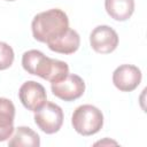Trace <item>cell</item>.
<instances>
[{
    "mask_svg": "<svg viewBox=\"0 0 147 147\" xmlns=\"http://www.w3.org/2000/svg\"><path fill=\"white\" fill-rule=\"evenodd\" d=\"M22 67L28 74L39 76L51 84L63 79L69 74V65L64 61L51 59L37 49H30L22 55Z\"/></svg>",
    "mask_w": 147,
    "mask_h": 147,
    "instance_id": "cell-1",
    "label": "cell"
},
{
    "mask_svg": "<svg viewBox=\"0 0 147 147\" xmlns=\"http://www.w3.org/2000/svg\"><path fill=\"white\" fill-rule=\"evenodd\" d=\"M68 29L69 18L67 14L59 8H52L37 14L31 23L33 38L45 44L57 38Z\"/></svg>",
    "mask_w": 147,
    "mask_h": 147,
    "instance_id": "cell-2",
    "label": "cell"
},
{
    "mask_svg": "<svg viewBox=\"0 0 147 147\" xmlns=\"http://www.w3.org/2000/svg\"><path fill=\"white\" fill-rule=\"evenodd\" d=\"M71 124L77 133L85 137L93 136L103 126V114L92 105H82L74 110Z\"/></svg>",
    "mask_w": 147,
    "mask_h": 147,
    "instance_id": "cell-3",
    "label": "cell"
},
{
    "mask_svg": "<svg viewBox=\"0 0 147 147\" xmlns=\"http://www.w3.org/2000/svg\"><path fill=\"white\" fill-rule=\"evenodd\" d=\"M36 125L46 134L56 133L63 124V110L53 102H46L40 109L34 111Z\"/></svg>",
    "mask_w": 147,
    "mask_h": 147,
    "instance_id": "cell-4",
    "label": "cell"
},
{
    "mask_svg": "<svg viewBox=\"0 0 147 147\" xmlns=\"http://www.w3.org/2000/svg\"><path fill=\"white\" fill-rule=\"evenodd\" d=\"M51 90L53 94L67 102L79 99L85 92V83L82 77L76 74H68L63 79L52 83Z\"/></svg>",
    "mask_w": 147,
    "mask_h": 147,
    "instance_id": "cell-5",
    "label": "cell"
},
{
    "mask_svg": "<svg viewBox=\"0 0 147 147\" xmlns=\"http://www.w3.org/2000/svg\"><path fill=\"white\" fill-rule=\"evenodd\" d=\"M90 45L96 53L109 54L118 46V34L108 25H98L90 34Z\"/></svg>",
    "mask_w": 147,
    "mask_h": 147,
    "instance_id": "cell-6",
    "label": "cell"
},
{
    "mask_svg": "<svg viewBox=\"0 0 147 147\" xmlns=\"http://www.w3.org/2000/svg\"><path fill=\"white\" fill-rule=\"evenodd\" d=\"M18 99L24 108L34 113L47 102V94L41 84L34 80H28L20 87Z\"/></svg>",
    "mask_w": 147,
    "mask_h": 147,
    "instance_id": "cell-7",
    "label": "cell"
},
{
    "mask_svg": "<svg viewBox=\"0 0 147 147\" xmlns=\"http://www.w3.org/2000/svg\"><path fill=\"white\" fill-rule=\"evenodd\" d=\"M141 78L142 75L140 69L132 64H122L113 72V83L115 87L122 92H132L136 90Z\"/></svg>",
    "mask_w": 147,
    "mask_h": 147,
    "instance_id": "cell-8",
    "label": "cell"
},
{
    "mask_svg": "<svg viewBox=\"0 0 147 147\" xmlns=\"http://www.w3.org/2000/svg\"><path fill=\"white\" fill-rule=\"evenodd\" d=\"M47 46L51 51L55 53L70 55L78 51L80 46V37L76 30H72L69 28L64 33L48 41Z\"/></svg>",
    "mask_w": 147,
    "mask_h": 147,
    "instance_id": "cell-9",
    "label": "cell"
},
{
    "mask_svg": "<svg viewBox=\"0 0 147 147\" xmlns=\"http://www.w3.org/2000/svg\"><path fill=\"white\" fill-rule=\"evenodd\" d=\"M15 106L11 100L0 98V141L9 139L14 132Z\"/></svg>",
    "mask_w": 147,
    "mask_h": 147,
    "instance_id": "cell-10",
    "label": "cell"
},
{
    "mask_svg": "<svg viewBox=\"0 0 147 147\" xmlns=\"http://www.w3.org/2000/svg\"><path fill=\"white\" fill-rule=\"evenodd\" d=\"M105 8L111 18L124 22L134 11V0H105Z\"/></svg>",
    "mask_w": 147,
    "mask_h": 147,
    "instance_id": "cell-11",
    "label": "cell"
},
{
    "mask_svg": "<svg viewBox=\"0 0 147 147\" xmlns=\"http://www.w3.org/2000/svg\"><path fill=\"white\" fill-rule=\"evenodd\" d=\"M8 146L10 147H20V146H31V147H39L40 146V138L32 129L28 126H18L10 140L8 141Z\"/></svg>",
    "mask_w": 147,
    "mask_h": 147,
    "instance_id": "cell-12",
    "label": "cell"
},
{
    "mask_svg": "<svg viewBox=\"0 0 147 147\" xmlns=\"http://www.w3.org/2000/svg\"><path fill=\"white\" fill-rule=\"evenodd\" d=\"M15 59L11 46L6 42H0V70H6L11 67Z\"/></svg>",
    "mask_w": 147,
    "mask_h": 147,
    "instance_id": "cell-13",
    "label": "cell"
},
{
    "mask_svg": "<svg viewBox=\"0 0 147 147\" xmlns=\"http://www.w3.org/2000/svg\"><path fill=\"white\" fill-rule=\"evenodd\" d=\"M6 1H15V0H6Z\"/></svg>",
    "mask_w": 147,
    "mask_h": 147,
    "instance_id": "cell-14",
    "label": "cell"
}]
</instances>
